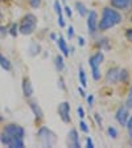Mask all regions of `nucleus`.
I'll list each match as a JSON object with an SVG mask.
<instances>
[{
	"label": "nucleus",
	"instance_id": "f257e3e1",
	"mask_svg": "<svg viewBox=\"0 0 132 148\" xmlns=\"http://www.w3.org/2000/svg\"><path fill=\"white\" fill-rule=\"evenodd\" d=\"M122 21V15L115 9H111L108 7H106L103 9V15H102L101 21L98 24V29L99 31H107L110 28L118 25Z\"/></svg>",
	"mask_w": 132,
	"mask_h": 148
},
{
	"label": "nucleus",
	"instance_id": "f03ea898",
	"mask_svg": "<svg viewBox=\"0 0 132 148\" xmlns=\"http://www.w3.org/2000/svg\"><path fill=\"white\" fill-rule=\"evenodd\" d=\"M37 27V17L33 13H27V15L23 17L21 23H20V27H18V31L21 34H32L34 32Z\"/></svg>",
	"mask_w": 132,
	"mask_h": 148
},
{
	"label": "nucleus",
	"instance_id": "7ed1b4c3",
	"mask_svg": "<svg viewBox=\"0 0 132 148\" xmlns=\"http://www.w3.org/2000/svg\"><path fill=\"white\" fill-rule=\"evenodd\" d=\"M37 136H38V140L42 143L44 147H52V145H54L55 140H57L55 134L48 127H41L38 130V132H37Z\"/></svg>",
	"mask_w": 132,
	"mask_h": 148
},
{
	"label": "nucleus",
	"instance_id": "20e7f679",
	"mask_svg": "<svg viewBox=\"0 0 132 148\" xmlns=\"http://www.w3.org/2000/svg\"><path fill=\"white\" fill-rule=\"evenodd\" d=\"M103 60H105V56H103V53L99 52V53H95L94 56H91L89 58V65L90 68H91V73H92V78L95 81L101 79V73H99V66H101V64L103 62Z\"/></svg>",
	"mask_w": 132,
	"mask_h": 148
},
{
	"label": "nucleus",
	"instance_id": "39448f33",
	"mask_svg": "<svg viewBox=\"0 0 132 148\" xmlns=\"http://www.w3.org/2000/svg\"><path fill=\"white\" fill-rule=\"evenodd\" d=\"M1 143L7 147L11 148H23L24 147V142L21 138L18 136H13V135H8V134H3V136L0 138Z\"/></svg>",
	"mask_w": 132,
	"mask_h": 148
},
{
	"label": "nucleus",
	"instance_id": "423d86ee",
	"mask_svg": "<svg viewBox=\"0 0 132 148\" xmlns=\"http://www.w3.org/2000/svg\"><path fill=\"white\" fill-rule=\"evenodd\" d=\"M87 29L90 34H95L98 31V15L95 11H90L87 13Z\"/></svg>",
	"mask_w": 132,
	"mask_h": 148
},
{
	"label": "nucleus",
	"instance_id": "0eeeda50",
	"mask_svg": "<svg viewBox=\"0 0 132 148\" xmlns=\"http://www.w3.org/2000/svg\"><path fill=\"white\" fill-rule=\"evenodd\" d=\"M57 110H58V115L62 119V122L69 123V122H70V105H69V102H62V103H60Z\"/></svg>",
	"mask_w": 132,
	"mask_h": 148
},
{
	"label": "nucleus",
	"instance_id": "6e6552de",
	"mask_svg": "<svg viewBox=\"0 0 132 148\" xmlns=\"http://www.w3.org/2000/svg\"><path fill=\"white\" fill-rule=\"evenodd\" d=\"M4 134H8V135H13V136H18V138H24L25 131L21 126L18 124H8V126L4 127Z\"/></svg>",
	"mask_w": 132,
	"mask_h": 148
},
{
	"label": "nucleus",
	"instance_id": "1a4fd4ad",
	"mask_svg": "<svg viewBox=\"0 0 132 148\" xmlns=\"http://www.w3.org/2000/svg\"><path fill=\"white\" fill-rule=\"evenodd\" d=\"M66 144H68L69 147H73V148H79V136H78L77 130L73 128L70 132L68 134Z\"/></svg>",
	"mask_w": 132,
	"mask_h": 148
},
{
	"label": "nucleus",
	"instance_id": "9d476101",
	"mask_svg": "<svg viewBox=\"0 0 132 148\" xmlns=\"http://www.w3.org/2000/svg\"><path fill=\"white\" fill-rule=\"evenodd\" d=\"M128 118H129L128 108H127L126 106H122V107L118 108V111H116V120L119 122L120 124H122V126H126Z\"/></svg>",
	"mask_w": 132,
	"mask_h": 148
},
{
	"label": "nucleus",
	"instance_id": "9b49d317",
	"mask_svg": "<svg viewBox=\"0 0 132 148\" xmlns=\"http://www.w3.org/2000/svg\"><path fill=\"white\" fill-rule=\"evenodd\" d=\"M120 75V69L119 68H112L107 71L106 74V82L107 83H116L119 81Z\"/></svg>",
	"mask_w": 132,
	"mask_h": 148
},
{
	"label": "nucleus",
	"instance_id": "f8f14e48",
	"mask_svg": "<svg viewBox=\"0 0 132 148\" xmlns=\"http://www.w3.org/2000/svg\"><path fill=\"white\" fill-rule=\"evenodd\" d=\"M23 92H24V95L27 98L32 97V94H33V86H32L29 78H24L23 79Z\"/></svg>",
	"mask_w": 132,
	"mask_h": 148
},
{
	"label": "nucleus",
	"instance_id": "ddd939ff",
	"mask_svg": "<svg viewBox=\"0 0 132 148\" xmlns=\"http://www.w3.org/2000/svg\"><path fill=\"white\" fill-rule=\"evenodd\" d=\"M111 5L118 9H124L131 4V0H110Z\"/></svg>",
	"mask_w": 132,
	"mask_h": 148
},
{
	"label": "nucleus",
	"instance_id": "4468645a",
	"mask_svg": "<svg viewBox=\"0 0 132 148\" xmlns=\"http://www.w3.org/2000/svg\"><path fill=\"white\" fill-rule=\"evenodd\" d=\"M29 107H31V110L33 111V114L36 115V118L42 119V118H44V112H42V110H41V107L37 105L36 102H31V103H29Z\"/></svg>",
	"mask_w": 132,
	"mask_h": 148
},
{
	"label": "nucleus",
	"instance_id": "2eb2a0df",
	"mask_svg": "<svg viewBox=\"0 0 132 148\" xmlns=\"http://www.w3.org/2000/svg\"><path fill=\"white\" fill-rule=\"evenodd\" d=\"M57 45H58L60 50L62 52V54L69 56V48H68V45H66V41H65L64 37H60L58 40H57Z\"/></svg>",
	"mask_w": 132,
	"mask_h": 148
},
{
	"label": "nucleus",
	"instance_id": "dca6fc26",
	"mask_svg": "<svg viewBox=\"0 0 132 148\" xmlns=\"http://www.w3.org/2000/svg\"><path fill=\"white\" fill-rule=\"evenodd\" d=\"M0 66L4 69V70L9 71L12 70V65H11V62H9V60L7 58V57H4L1 53H0Z\"/></svg>",
	"mask_w": 132,
	"mask_h": 148
},
{
	"label": "nucleus",
	"instance_id": "f3484780",
	"mask_svg": "<svg viewBox=\"0 0 132 148\" xmlns=\"http://www.w3.org/2000/svg\"><path fill=\"white\" fill-rule=\"evenodd\" d=\"M54 65H55V69L58 71H62L65 69V62H64V57L62 56H55L54 57Z\"/></svg>",
	"mask_w": 132,
	"mask_h": 148
},
{
	"label": "nucleus",
	"instance_id": "a211bd4d",
	"mask_svg": "<svg viewBox=\"0 0 132 148\" xmlns=\"http://www.w3.org/2000/svg\"><path fill=\"white\" fill-rule=\"evenodd\" d=\"M75 8H77L79 16H86L87 13H89V11H87V8L85 7V4L81 3V1H77V3H75Z\"/></svg>",
	"mask_w": 132,
	"mask_h": 148
},
{
	"label": "nucleus",
	"instance_id": "6ab92c4d",
	"mask_svg": "<svg viewBox=\"0 0 132 148\" xmlns=\"http://www.w3.org/2000/svg\"><path fill=\"white\" fill-rule=\"evenodd\" d=\"M40 45L37 42H32L31 44V46H29V52H31V56H36V54H38L40 53Z\"/></svg>",
	"mask_w": 132,
	"mask_h": 148
},
{
	"label": "nucleus",
	"instance_id": "aec40b11",
	"mask_svg": "<svg viewBox=\"0 0 132 148\" xmlns=\"http://www.w3.org/2000/svg\"><path fill=\"white\" fill-rule=\"evenodd\" d=\"M79 81H81V85H82V87H86L87 86L86 74H85V70H83L82 68H79Z\"/></svg>",
	"mask_w": 132,
	"mask_h": 148
},
{
	"label": "nucleus",
	"instance_id": "412c9836",
	"mask_svg": "<svg viewBox=\"0 0 132 148\" xmlns=\"http://www.w3.org/2000/svg\"><path fill=\"white\" fill-rule=\"evenodd\" d=\"M54 11H55V13L58 15V17L62 16V8H61V4H60L58 0H54Z\"/></svg>",
	"mask_w": 132,
	"mask_h": 148
},
{
	"label": "nucleus",
	"instance_id": "4be33fe9",
	"mask_svg": "<svg viewBox=\"0 0 132 148\" xmlns=\"http://www.w3.org/2000/svg\"><path fill=\"white\" fill-rule=\"evenodd\" d=\"M126 107L127 108H132V85H131L129 94H128V97H127V101H126Z\"/></svg>",
	"mask_w": 132,
	"mask_h": 148
},
{
	"label": "nucleus",
	"instance_id": "5701e85b",
	"mask_svg": "<svg viewBox=\"0 0 132 148\" xmlns=\"http://www.w3.org/2000/svg\"><path fill=\"white\" fill-rule=\"evenodd\" d=\"M107 132H108V135L111 136V138L112 139H115L118 136V131H116V128H115V127H108V130H107Z\"/></svg>",
	"mask_w": 132,
	"mask_h": 148
},
{
	"label": "nucleus",
	"instance_id": "b1692460",
	"mask_svg": "<svg viewBox=\"0 0 132 148\" xmlns=\"http://www.w3.org/2000/svg\"><path fill=\"white\" fill-rule=\"evenodd\" d=\"M126 127H127V130H128L129 138L132 139V116L128 118V120H127V123H126Z\"/></svg>",
	"mask_w": 132,
	"mask_h": 148
},
{
	"label": "nucleus",
	"instance_id": "393cba45",
	"mask_svg": "<svg viewBox=\"0 0 132 148\" xmlns=\"http://www.w3.org/2000/svg\"><path fill=\"white\" fill-rule=\"evenodd\" d=\"M9 33H11V36H13V37L17 36V33H18V27H17V25H16V24H12V25H11Z\"/></svg>",
	"mask_w": 132,
	"mask_h": 148
},
{
	"label": "nucleus",
	"instance_id": "a878e982",
	"mask_svg": "<svg viewBox=\"0 0 132 148\" xmlns=\"http://www.w3.org/2000/svg\"><path fill=\"white\" fill-rule=\"evenodd\" d=\"M29 4L32 8H38L41 4V0H29Z\"/></svg>",
	"mask_w": 132,
	"mask_h": 148
},
{
	"label": "nucleus",
	"instance_id": "bb28decb",
	"mask_svg": "<svg viewBox=\"0 0 132 148\" xmlns=\"http://www.w3.org/2000/svg\"><path fill=\"white\" fill-rule=\"evenodd\" d=\"M128 74H127L126 70H120V75H119V81H126Z\"/></svg>",
	"mask_w": 132,
	"mask_h": 148
},
{
	"label": "nucleus",
	"instance_id": "cd10ccee",
	"mask_svg": "<svg viewBox=\"0 0 132 148\" xmlns=\"http://www.w3.org/2000/svg\"><path fill=\"white\" fill-rule=\"evenodd\" d=\"M79 126H81V130H82L83 132H86V134L89 132V127H87V124L85 123V122H81Z\"/></svg>",
	"mask_w": 132,
	"mask_h": 148
},
{
	"label": "nucleus",
	"instance_id": "c85d7f7f",
	"mask_svg": "<svg viewBox=\"0 0 132 148\" xmlns=\"http://www.w3.org/2000/svg\"><path fill=\"white\" fill-rule=\"evenodd\" d=\"M68 37H69V40L74 37V28L71 27V25L69 27V29H68Z\"/></svg>",
	"mask_w": 132,
	"mask_h": 148
},
{
	"label": "nucleus",
	"instance_id": "c756f323",
	"mask_svg": "<svg viewBox=\"0 0 132 148\" xmlns=\"http://www.w3.org/2000/svg\"><path fill=\"white\" fill-rule=\"evenodd\" d=\"M77 112H78V116L79 118H85V110H83V107H78L77 108Z\"/></svg>",
	"mask_w": 132,
	"mask_h": 148
},
{
	"label": "nucleus",
	"instance_id": "7c9ffc66",
	"mask_svg": "<svg viewBox=\"0 0 132 148\" xmlns=\"http://www.w3.org/2000/svg\"><path fill=\"white\" fill-rule=\"evenodd\" d=\"M64 9H65V13H66V16H69V17H70V16H71V13H73V12H71V9H70V7H69V5H66Z\"/></svg>",
	"mask_w": 132,
	"mask_h": 148
},
{
	"label": "nucleus",
	"instance_id": "2f4dec72",
	"mask_svg": "<svg viewBox=\"0 0 132 148\" xmlns=\"http://www.w3.org/2000/svg\"><path fill=\"white\" fill-rule=\"evenodd\" d=\"M126 37L128 38L129 41H132V29H127V32H126Z\"/></svg>",
	"mask_w": 132,
	"mask_h": 148
},
{
	"label": "nucleus",
	"instance_id": "473e14b6",
	"mask_svg": "<svg viewBox=\"0 0 132 148\" xmlns=\"http://www.w3.org/2000/svg\"><path fill=\"white\" fill-rule=\"evenodd\" d=\"M86 145H87L89 148H92V147H94V143H92V140H91L90 138L86 139Z\"/></svg>",
	"mask_w": 132,
	"mask_h": 148
},
{
	"label": "nucleus",
	"instance_id": "72a5a7b5",
	"mask_svg": "<svg viewBox=\"0 0 132 148\" xmlns=\"http://www.w3.org/2000/svg\"><path fill=\"white\" fill-rule=\"evenodd\" d=\"M94 118H95L96 123H98L99 126H101V124H102V119H101V118H99V114H95V115H94Z\"/></svg>",
	"mask_w": 132,
	"mask_h": 148
},
{
	"label": "nucleus",
	"instance_id": "f704fd0d",
	"mask_svg": "<svg viewBox=\"0 0 132 148\" xmlns=\"http://www.w3.org/2000/svg\"><path fill=\"white\" fill-rule=\"evenodd\" d=\"M7 33V29L4 27H0V36H4Z\"/></svg>",
	"mask_w": 132,
	"mask_h": 148
},
{
	"label": "nucleus",
	"instance_id": "c9c22d12",
	"mask_svg": "<svg viewBox=\"0 0 132 148\" xmlns=\"http://www.w3.org/2000/svg\"><path fill=\"white\" fill-rule=\"evenodd\" d=\"M87 102H89V106H91V105H92V102H94V97H92V95L87 97Z\"/></svg>",
	"mask_w": 132,
	"mask_h": 148
},
{
	"label": "nucleus",
	"instance_id": "e433bc0d",
	"mask_svg": "<svg viewBox=\"0 0 132 148\" xmlns=\"http://www.w3.org/2000/svg\"><path fill=\"white\" fill-rule=\"evenodd\" d=\"M78 44H79V46L85 45V40H83V37H79V38H78Z\"/></svg>",
	"mask_w": 132,
	"mask_h": 148
},
{
	"label": "nucleus",
	"instance_id": "4c0bfd02",
	"mask_svg": "<svg viewBox=\"0 0 132 148\" xmlns=\"http://www.w3.org/2000/svg\"><path fill=\"white\" fill-rule=\"evenodd\" d=\"M78 91H79V94H81L82 97H86V94H85V91H83L82 87H78Z\"/></svg>",
	"mask_w": 132,
	"mask_h": 148
},
{
	"label": "nucleus",
	"instance_id": "58836bf2",
	"mask_svg": "<svg viewBox=\"0 0 132 148\" xmlns=\"http://www.w3.org/2000/svg\"><path fill=\"white\" fill-rule=\"evenodd\" d=\"M50 38H52V40H55V34L52 33V34H50Z\"/></svg>",
	"mask_w": 132,
	"mask_h": 148
},
{
	"label": "nucleus",
	"instance_id": "ea45409f",
	"mask_svg": "<svg viewBox=\"0 0 132 148\" xmlns=\"http://www.w3.org/2000/svg\"><path fill=\"white\" fill-rule=\"evenodd\" d=\"M3 20V13H1V11H0V21Z\"/></svg>",
	"mask_w": 132,
	"mask_h": 148
},
{
	"label": "nucleus",
	"instance_id": "a19ab883",
	"mask_svg": "<svg viewBox=\"0 0 132 148\" xmlns=\"http://www.w3.org/2000/svg\"><path fill=\"white\" fill-rule=\"evenodd\" d=\"M131 23H132V17H131Z\"/></svg>",
	"mask_w": 132,
	"mask_h": 148
}]
</instances>
